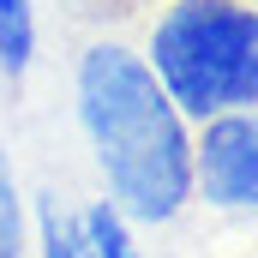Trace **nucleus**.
Wrapping results in <instances>:
<instances>
[{"mask_svg":"<svg viewBox=\"0 0 258 258\" xmlns=\"http://www.w3.org/2000/svg\"><path fill=\"white\" fill-rule=\"evenodd\" d=\"M78 132L126 222H174L192 204V120L126 42H90L72 72Z\"/></svg>","mask_w":258,"mask_h":258,"instance_id":"nucleus-1","label":"nucleus"},{"mask_svg":"<svg viewBox=\"0 0 258 258\" xmlns=\"http://www.w3.org/2000/svg\"><path fill=\"white\" fill-rule=\"evenodd\" d=\"M144 66L192 126L234 108H258V6L168 0L150 24Z\"/></svg>","mask_w":258,"mask_h":258,"instance_id":"nucleus-2","label":"nucleus"},{"mask_svg":"<svg viewBox=\"0 0 258 258\" xmlns=\"http://www.w3.org/2000/svg\"><path fill=\"white\" fill-rule=\"evenodd\" d=\"M192 198L210 210H258V108L192 126Z\"/></svg>","mask_w":258,"mask_h":258,"instance_id":"nucleus-3","label":"nucleus"},{"mask_svg":"<svg viewBox=\"0 0 258 258\" xmlns=\"http://www.w3.org/2000/svg\"><path fill=\"white\" fill-rule=\"evenodd\" d=\"M78 216V234H84V252L90 258H144V246H138V222H126L108 198H96V204H84V210H72Z\"/></svg>","mask_w":258,"mask_h":258,"instance_id":"nucleus-4","label":"nucleus"},{"mask_svg":"<svg viewBox=\"0 0 258 258\" xmlns=\"http://www.w3.org/2000/svg\"><path fill=\"white\" fill-rule=\"evenodd\" d=\"M36 66V6L30 0H0V78H24Z\"/></svg>","mask_w":258,"mask_h":258,"instance_id":"nucleus-5","label":"nucleus"},{"mask_svg":"<svg viewBox=\"0 0 258 258\" xmlns=\"http://www.w3.org/2000/svg\"><path fill=\"white\" fill-rule=\"evenodd\" d=\"M30 228H36V252L42 258H90L84 252V234H78V216L66 210L60 198H36V210H30Z\"/></svg>","mask_w":258,"mask_h":258,"instance_id":"nucleus-6","label":"nucleus"},{"mask_svg":"<svg viewBox=\"0 0 258 258\" xmlns=\"http://www.w3.org/2000/svg\"><path fill=\"white\" fill-rule=\"evenodd\" d=\"M30 246V216H24V192H18V168L12 150L0 138V258H18Z\"/></svg>","mask_w":258,"mask_h":258,"instance_id":"nucleus-7","label":"nucleus"},{"mask_svg":"<svg viewBox=\"0 0 258 258\" xmlns=\"http://www.w3.org/2000/svg\"><path fill=\"white\" fill-rule=\"evenodd\" d=\"M252 6H258V0H252Z\"/></svg>","mask_w":258,"mask_h":258,"instance_id":"nucleus-8","label":"nucleus"}]
</instances>
